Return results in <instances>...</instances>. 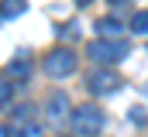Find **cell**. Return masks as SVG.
<instances>
[{"instance_id":"cell-1","label":"cell","mask_w":148,"mask_h":137,"mask_svg":"<svg viewBox=\"0 0 148 137\" xmlns=\"http://www.w3.org/2000/svg\"><path fill=\"white\" fill-rule=\"evenodd\" d=\"M103 123H107V117H103V110H100L97 103L76 106L73 120H69V127L76 130V137H97L100 130H103Z\"/></svg>"},{"instance_id":"cell-8","label":"cell","mask_w":148,"mask_h":137,"mask_svg":"<svg viewBox=\"0 0 148 137\" xmlns=\"http://www.w3.org/2000/svg\"><path fill=\"white\" fill-rule=\"evenodd\" d=\"M127 28H131V31H134V34H145V31H148V14H145V10H141V14H134Z\"/></svg>"},{"instance_id":"cell-9","label":"cell","mask_w":148,"mask_h":137,"mask_svg":"<svg viewBox=\"0 0 148 137\" xmlns=\"http://www.w3.org/2000/svg\"><path fill=\"white\" fill-rule=\"evenodd\" d=\"M10 75L14 79H28V62H10Z\"/></svg>"},{"instance_id":"cell-2","label":"cell","mask_w":148,"mask_h":137,"mask_svg":"<svg viewBox=\"0 0 148 137\" xmlns=\"http://www.w3.org/2000/svg\"><path fill=\"white\" fill-rule=\"evenodd\" d=\"M124 55H127V41H121V38H100V41H93V45H90V58H93V62H100V65L121 62Z\"/></svg>"},{"instance_id":"cell-3","label":"cell","mask_w":148,"mask_h":137,"mask_svg":"<svg viewBox=\"0 0 148 137\" xmlns=\"http://www.w3.org/2000/svg\"><path fill=\"white\" fill-rule=\"evenodd\" d=\"M45 120H48V127H66L73 120V103H69L66 93H48V100H45Z\"/></svg>"},{"instance_id":"cell-10","label":"cell","mask_w":148,"mask_h":137,"mask_svg":"<svg viewBox=\"0 0 148 137\" xmlns=\"http://www.w3.org/2000/svg\"><path fill=\"white\" fill-rule=\"evenodd\" d=\"M145 106H131V110H127V120H134V123H145Z\"/></svg>"},{"instance_id":"cell-11","label":"cell","mask_w":148,"mask_h":137,"mask_svg":"<svg viewBox=\"0 0 148 137\" xmlns=\"http://www.w3.org/2000/svg\"><path fill=\"white\" fill-rule=\"evenodd\" d=\"M21 137H41V127H38V123H28V127H24V134Z\"/></svg>"},{"instance_id":"cell-4","label":"cell","mask_w":148,"mask_h":137,"mask_svg":"<svg viewBox=\"0 0 148 137\" xmlns=\"http://www.w3.org/2000/svg\"><path fill=\"white\" fill-rule=\"evenodd\" d=\"M45 72H48L52 79H66V75H73V72H76V52H69V48H55V52H48V55H45Z\"/></svg>"},{"instance_id":"cell-5","label":"cell","mask_w":148,"mask_h":137,"mask_svg":"<svg viewBox=\"0 0 148 137\" xmlns=\"http://www.w3.org/2000/svg\"><path fill=\"white\" fill-rule=\"evenodd\" d=\"M86 86H90L93 96H107V93H117V89H121V75L110 72V68H97V72L86 79Z\"/></svg>"},{"instance_id":"cell-12","label":"cell","mask_w":148,"mask_h":137,"mask_svg":"<svg viewBox=\"0 0 148 137\" xmlns=\"http://www.w3.org/2000/svg\"><path fill=\"white\" fill-rule=\"evenodd\" d=\"M7 100H10V86L0 82V106H7Z\"/></svg>"},{"instance_id":"cell-6","label":"cell","mask_w":148,"mask_h":137,"mask_svg":"<svg viewBox=\"0 0 148 137\" xmlns=\"http://www.w3.org/2000/svg\"><path fill=\"white\" fill-rule=\"evenodd\" d=\"M121 31H124V24H121V21H114V17L97 21V34H100V38H117Z\"/></svg>"},{"instance_id":"cell-7","label":"cell","mask_w":148,"mask_h":137,"mask_svg":"<svg viewBox=\"0 0 148 137\" xmlns=\"http://www.w3.org/2000/svg\"><path fill=\"white\" fill-rule=\"evenodd\" d=\"M24 10H28L24 0H0V14H3V17H21Z\"/></svg>"},{"instance_id":"cell-13","label":"cell","mask_w":148,"mask_h":137,"mask_svg":"<svg viewBox=\"0 0 148 137\" xmlns=\"http://www.w3.org/2000/svg\"><path fill=\"white\" fill-rule=\"evenodd\" d=\"M76 3H83V7H86V3H93V0H76Z\"/></svg>"}]
</instances>
